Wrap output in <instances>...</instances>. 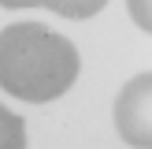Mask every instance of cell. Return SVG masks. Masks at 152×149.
Listing matches in <instances>:
<instances>
[{"mask_svg": "<svg viewBox=\"0 0 152 149\" xmlns=\"http://www.w3.org/2000/svg\"><path fill=\"white\" fill-rule=\"evenodd\" d=\"M78 78V49L41 22L0 30V89L19 101L45 104L63 97Z\"/></svg>", "mask_w": 152, "mask_h": 149, "instance_id": "1", "label": "cell"}, {"mask_svg": "<svg viewBox=\"0 0 152 149\" xmlns=\"http://www.w3.org/2000/svg\"><path fill=\"white\" fill-rule=\"evenodd\" d=\"M115 131L126 145H152V74H137L115 97Z\"/></svg>", "mask_w": 152, "mask_h": 149, "instance_id": "2", "label": "cell"}, {"mask_svg": "<svg viewBox=\"0 0 152 149\" xmlns=\"http://www.w3.org/2000/svg\"><path fill=\"white\" fill-rule=\"evenodd\" d=\"M0 149H26V123L0 104Z\"/></svg>", "mask_w": 152, "mask_h": 149, "instance_id": "3", "label": "cell"}, {"mask_svg": "<svg viewBox=\"0 0 152 149\" xmlns=\"http://www.w3.org/2000/svg\"><path fill=\"white\" fill-rule=\"evenodd\" d=\"M52 11H59V15H93V11H100V4H48Z\"/></svg>", "mask_w": 152, "mask_h": 149, "instance_id": "4", "label": "cell"}, {"mask_svg": "<svg viewBox=\"0 0 152 149\" xmlns=\"http://www.w3.org/2000/svg\"><path fill=\"white\" fill-rule=\"evenodd\" d=\"M130 11L137 15V26H141V30H148V22H152V11H148V4H130Z\"/></svg>", "mask_w": 152, "mask_h": 149, "instance_id": "5", "label": "cell"}]
</instances>
